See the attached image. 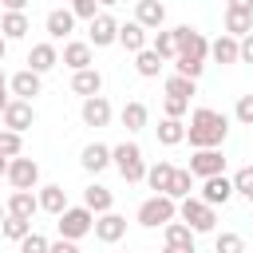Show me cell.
Masks as SVG:
<instances>
[{
  "mask_svg": "<svg viewBox=\"0 0 253 253\" xmlns=\"http://www.w3.org/2000/svg\"><path fill=\"white\" fill-rule=\"evenodd\" d=\"M206 206H225L229 198H233V182L225 178V174H213V178H202V194H198Z\"/></svg>",
  "mask_w": 253,
  "mask_h": 253,
  "instance_id": "8fae6325",
  "label": "cell"
},
{
  "mask_svg": "<svg viewBox=\"0 0 253 253\" xmlns=\"http://www.w3.org/2000/svg\"><path fill=\"white\" fill-rule=\"evenodd\" d=\"M225 134H229V119H225L221 111H213V107H198V111L190 115V123H186V142H190L194 150L221 146Z\"/></svg>",
  "mask_w": 253,
  "mask_h": 253,
  "instance_id": "6da1fadb",
  "label": "cell"
},
{
  "mask_svg": "<svg viewBox=\"0 0 253 253\" xmlns=\"http://www.w3.org/2000/svg\"><path fill=\"white\" fill-rule=\"evenodd\" d=\"M8 91H12L16 99H24V103H32V99H36V95L43 91V79H40L36 71H28V67H24V71H16V75L8 79Z\"/></svg>",
  "mask_w": 253,
  "mask_h": 253,
  "instance_id": "4fadbf2b",
  "label": "cell"
},
{
  "mask_svg": "<svg viewBox=\"0 0 253 253\" xmlns=\"http://www.w3.org/2000/svg\"><path fill=\"white\" fill-rule=\"evenodd\" d=\"M4 217H8V210H4V206H0V221H4Z\"/></svg>",
  "mask_w": 253,
  "mask_h": 253,
  "instance_id": "db71d44e",
  "label": "cell"
},
{
  "mask_svg": "<svg viewBox=\"0 0 253 253\" xmlns=\"http://www.w3.org/2000/svg\"><path fill=\"white\" fill-rule=\"evenodd\" d=\"M0 233H4L8 241H16V245H20V241L32 233V221H28V217H12V213H8V217L0 221Z\"/></svg>",
  "mask_w": 253,
  "mask_h": 253,
  "instance_id": "e575fe53",
  "label": "cell"
},
{
  "mask_svg": "<svg viewBox=\"0 0 253 253\" xmlns=\"http://www.w3.org/2000/svg\"><path fill=\"white\" fill-rule=\"evenodd\" d=\"M245 202H249V206H253V190H249V194H245Z\"/></svg>",
  "mask_w": 253,
  "mask_h": 253,
  "instance_id": "11a10c76",
  "label": "cell"
},
{
  "mask_svg": "<svg viewBox=\"0 0 253 253\" xmlns=\"http://www.w3.org/2000/svg\"><path fill=\"white\" fill-rule=\"evenodd\" d=\"M4 174H8V158L0 154V178H4Z\"/></svg>",
  "mask_w": 253,
  "mask_h": 253,
  "instance_id": "f907efd6",
  "label": "cell"
},
{
  "mask_svg": "<svg viewBox=\"0 0 253 253\" xmlns=\"http://www.w3.org/2000/svg\"><path fill=\"white\" fill-rule=\"evenodd\" d=\"M111 115H115V111H111L107 95H91V99H83V107H79V119H83L87 126H95V130H99V126H107V123H111Z\"/></svg>",
  "mask_w": 253,
  "mask_h": 253,
  "instance_id": "7c38bea8",
  "label": "cell"
},
{
  "mask_svg": "<svg viewBox=\"0 0 253 253\" xmlns=\"http://www.w3.org/2000/svg\"><path fill=\"white\" fill-rule=\"evenodd\" d=\"M99 4H107V8H111V4H119V0H99Z\"/></svg>",
  "mask_w": 253,
  "mask_h": 253,
  "instance_id": "f5cc1de1",
  "label": "cell"
},
{
  "mask_svg": "<svg viewBox=\"0 0 253 253\" xmlns=\"http://www.w3.org/2000/svg\"><path fill=\"white\" fill-rule=\"evenodd\" d=\"M233 119H237L241 126H253V95H241V99H237V107H233Z\"/></svg>",
  "mask_w": 253,
  "mask_h": 253,
  "instance_id": "b9f144b4",
  "label": "cell"
},
{
  "mask_svg": "<svg viewBox=\"0 0 253 253\" xmlns=\"http://www.w3.org/2000/svg\"><path fill=\"white\" fill-rule=\"evenodd\" d=\"M178 217V202L174 198H166V194H154V198H146L142 206H138V213H134V221L138 225H146V229H162L166 221H174Z\"/></svg>",
  "mask_w": 253,
  "mask_h": 253,
  "instance_id": "3957f363",
  "label": "cell"
},
{
  "mask_svg": "<svg viewBox=\"0 0 253 253\" xmlns=\"http://www.w3.org/2000/svg\"><path fill=\"white\" fill-rule=\"evenodd\" d=\"M237 63H253V32L237 40Z\"/></svg>",
  "mask_w": 253,
  "mask_h": 253,
  "instance_id": "7bdbcfd3",
  "label": "cell"
},
{
  "mask_svg": "<svg viewBox=\"0 0 253 253\" xmlns=\"http://www.w3.org/2000/svg\"><path fill=\"white\" fill-rule=\"evenodd\" d=\"M4 126L8 130H16V134H24V130H32V123H36V107L32 103H24V99H8V107H4Z\"/></svg>",
  "mask_w": 253,
  "mask_h": 253,
  "instance_id": "9c48e42d",
  "label": "cell"
},
{
  "mask_svg": "<svg viewBox=\"0 0 253 253\" xmlns=\"http://www.w3.org/2000/svg\"><path fill=\"white\" fill-rule=\"evenodd\" d=\"M28 32H32V24H28L24 12H4V16H0V36H4L8 43H12V40H24Z\"/></svg>",
  "mask_w": 253,
  "mask_h": 253,
  "instance_id": "cb8c5ba5",
  "label": "cell"
},
{
  "mask_svg": "<svg viewBox=\"0 0 253 253\" xmlns=\"http://www.w3.org/2000/svg\"><path fill=\"white\" fill-rule=\"evenodd\" d=\"M178 221H186L194 233H213V225H217V213H213V206H206L202 198H182L178 202Z\"/></svg>",
  "mask_w": 253,
  "mask_h": 253,
  "instance_id": "277c9868",
  "label": "cell"
},
{
  "mask_svg": "<svg viewBox=\"0 0 253 253\" xmlns=\"http://www.w3.org/2000/svg\"><path fill=\"white\" fill-rule=\"evenodd\" d=\"M134 71H138L142 79H154V75L162 71V59H158V51H150V47H142V51L134 55Z\"/></svg>",
  "mask_w": 253,
  "mask_h": 253,
  "instance_id": "d6a6232c",
  "label": "cell"
},
{
  "mask_svg": "<svg viewBox=\"0 0 253 253\" xmlns=\"http://www.w3.org/2000/svg\"><path fill=\"white\" fill-rule=\"evenodd\" d=\"M119 43L138 55L142 47H150V32H146L142 24H134V20H130V24H119Z\"/></svg>",
  "mask_w": 253,
  "mask_h": 253,
  "instance_id": "44dd1931",
  "label": "cell"
},
{
  "mask_svg": "<svg viewBox=\"0 0 253 253\" xmlns=\"http://www.w3.org/2000/svg\"><path fill=\"white\" fill-rule=\"evenodd\" d=\"M47 253H79V245H75V241H63V237H59V241H51V245H47Z\"/></svg>",
  "mask_w": 253,
  "mask_h": 253,
  "instance_id": "ee69618b",
  "label": "cell"
},
{
  "mask_svg": "<svg viewBox=\"0 0 253 253\" xmlns=\"http://www.w3.org/2000/svg\"><path fill=\"white\" fill-rule=\"evenodd\" d=\"M210 59H213V63H221V67H229V63H237V40L221 32V36H217V40L210 43Z\"/></svg>",
  "mask_w": 253,
  "mask_h": 253,
  "instance_id": "d4e9b609",
  "label": "cell"
},
{
  "mask_svg": "<svg viewBox=\"0 0 253 253\" xmlns=\"http://www.w3.org/2000/svg\"><path fill=\"white\" fill-rule=\"evenodd\" d=\"M79 166H83L87 174H103V170L111 166V146H107V142H87L83 154H79Z\"/></svg>",
  "mask_w": 253,
  "mask_h": 253,
  "instance_id": "2e32d148",
  "label": "cell"
},
{
  "mask_svg": "<svg viewBox=\"0 0 253 253\" xmlns=\"http://www.w3.org/2000/svg\"><path fill=\"white\" fill-rule=\"evenodd\" d=\"M229 12H245V16H253V0H229Z\"/></svg>",
  "mask_w": 253,
  "mask_h": 253,
  "instance_id": "f6af8a7d",
  "label": "cell"
},
{
  "mask_svg": "<svg viewBox=\"0 0 253 253\" xmlns=\"http://www.w3.org/2000/svg\"><path fill=\"white\" fill-rule=\"evenodd\" d=\"M71 91H75V95H83V99H91V95H99V91H103V75H99L95 67L71 71Z\"/></svg>",
  "mask_w": 253,
  "mask_h": 253,
  "instance_id": "7402d4cb",
  "label": "cell"
},
{
  "mask_svg": "<svg viewBox=\"0 0 253 253\" xmlns=\"http://www.w3.org/2000/svg\"><path fill=\"white\" fill-rule=\"evenodd\" d=\"M170 178H174V162H154V166H146V178L142 182H150L154 194H166L170 190Z\"/></svg>",
  "mask_w": 253,
  "mask_h": 253,
  "instance_id": "f1b7e54d",
  "label": "cell"
},
{
  "mask_svg": "<svg viewBox=\"0 0 253 253\" xmlns=\"http://www.w3.org/2000/svg\"><path fill=\"white\" fill-rule=\"evenodd\" d=\"M36 202H40V210H43V213H51V217H59V213L67 210V190H63L59 182H47V186H40V194H36Z\"/></svg>",
  "mask_w": 253,
  "mask_h": 253,
  "instance_id": "e0dca14e",
  "label": "cell"
},
{
  "mask_svg": "<svg viewBox=\"0 0 253 253\" xmlns=\"http://www.w3.org/2000/svg\"><path fill=\"white\" fill-rule=\"evenodd\" d=\"M190 194H194V174H190V170H182V166H174V178H170V190H166V198L182 202V198H190Z\"/></svg>",
  "mask_w": 253,
  "mask_h": 253,
  "instance_id": "4dcf8cb0",
  "label": "cell"
},
{
  "mask_svg": "<svg viewBox=\"0 0 253 253\" xmlns=\"http://www.w3.org/2000/svg\"><path fill=\"white\" fill-rule=\"evenodd\" d=\"M47 245H51V241H47L43 233H36V229H32V233L20 241V253H47Z\"/></svg>",
  "mask_w": 253,
  "mask_h": 253,
  "instance_id": "60d3db41",
  "label": "cell"
},
{
  "mask_svg": "<svg viewBox=\"0 0 253 253\" xmlns=\"http://www.w3.org/2000/svg\"><path fill=\"white\" fill-rule=\"evenodd\" d=\"M146 119H150V111H146V103H138V99H130V103L119 111V123H123L130 134H134V130H142V126H146Z\"/></svg>",
  "mask_w": 253,
  "mask_h": 253,
  "instance_id": "484cf974",
  "label": "cell"
},
{
  "mask_svg": "<svg viewBox=\"0 0 253 253\" xmlns=\"http://www.w3.org/2000/svg\"><path fill=\"white\" fill-rule=\"evenodd\" d=\"M111 166L123 174V182H142L146 178V158H142V146L138 142H119L111 146Z\"/></svg>",
  "mask_w": 253,
  "mask_h": 253,
  "instance_id": "7a4b0ae2",
  "label": "cell"
},
{
  "mask_svg": "<svg viewBox=\"0 0 253 253\" xmlns=\"http://www.w3.org/2000/svg\"><path fill=\"white\" fill-rule=\"evenodd\" d=\"M186 111H190V103H186V99H174V95H166V99H162V119H182Z\"/></svg>",
  "mask_w": 253,
  "mask_h": 253,
  "instance_id": "f35d334b",
  "label": "cell"
},
{
  "mask_svg": "<svg viewBox=\"0 0 253 253\" xmlns=\"http://www.w3.org/2000/svg\"><path fill=\"white\" fill-rule=\"evenodd\" d=\"M166 95H174V99H194L198 95V79H186V75H170L166 79Z\"/></svg>",
  "mask_w": 253,
  "mask_h": 253,
  "instance_id": "836d02e7",
  "label": "cell"
},
{
  "mask_svg": "<svg viewBox=\"0 0 253 253\" xmlns=\"http://www.w3.org/2000/svg\"><path fill=\"white\" fill-rule=\"evenodd\" d=\"M0 154H4V158H16V154H24V134H16V130L0 126Z\"/></svg>",
  "mask_w": 253,
  "mask_h": 253,
  "instance_id": "d590c367",
  "label": "cell"
},
{
  "mask_svg": "<svg viewBox=\"0 0 253 253\" xmlns=\"http://www.w3.org/2000/svg\"><path fill=\"white\" fill-rule=\"evenodd\" d=\"M154 134H158L162 146H178V142H186V123L182 119H162L154 126Z\"/></svg>",
  "mask_w": 253,
  "mask_h": 253,
  "instance_id": "83f0119b",
  "label": "cell"
},
{
  "mask_svg": "<svg viewBox=\"0 0 253 253\" xmlns=\"http://www.w3.org/2000/svg\"><path fill=\"white\" fill-rule=\"evenodd\" d=\"M249 32H253V16H245V12H229V8H225V36L241 40V36H249Z\"/></svg>",
  "mask_w": 253,
  "mask_h": 253,
  "instance_id": "1f68e13d",
  "label": "cell"
},
{
  "mask_svg": "<svg viewBox=\"0 0 253 253\" xmlns=\"http://www.w3.org/2000/svg\"><path fill=\"white\" fill-rule=\"evenodd\" d=\"M4 55H8V40L0 36V63H4Z\"/></svg>",
  "mask_w": 253,
  "mask_h": 253,
  "instance_id": "681fc988",
  "label": "cell"
},
{
  "mask_svg": "<svg viewBox=\"0 0 253 253\" xmlns=\"http://www.w3.org/2000/svg\"><path fill=\"white\" fill-rule=\"evenodd\" d=\"M4 178L12 182V190H36L40 186V162L16 154V158H8V174Z\"/></svg>",
  "mask_w": 253,
  "mask_h": 253,
  "instance_id": "8992f818",
  "label": "cell"
},
{
  "mask_svg": "<svg viewBox=\"0 0 253 253\" xmlns=\"http://www.w3.org/2000/svg\"><path fill=\"white\" fill-rule=\"evenodd\" d=\"M43 28H47L51 40H67V36L75 32V16H71V8H51L47 20H43Z\"/></svg>",
  "mask_w": 253,
  "mask_h": 253,
  "instance_id": "ffe728a7",
  "label": "cell"
},
{
  "mask_svg": "<svg viewBox=\"0 0 253 253\" xmlns=\"http://www.w3.org/2000/svg\"><path fill=\"white\" fill-rule=\"evenodd\" d=\"M186 170H190L194 178H213V174H225V154H221V146H210V150H194Z\"/></svg>",
  "mask_w": 253,
  "mask_h": 253,
  "instance_id": "52a82bcc",
  "label": "cell"
},
{
  "mask_svg": "<svg viewBox=\"0 0 253 253\" xmlns=\"http://www.w3.org/2000/svg\"><path fill=\"white\" fill-rule=\"evenodd\" d=\"M103 245H115V241H123L126 237V217L123 213H115V210H107V213H99L95 217V229H91Z\"/></svg>",
  "mask_w": 253,
  "mask_h": 253,
  "instance_id": "30bf717a",
  "label": "cell"
},
{
  "mask_svg": "<svg viewBox=\"0 0 253 253\" xmlns=\"http://www.w3.org/2000/svg\"><path fill=\"white\" fill-rule=\"evenodd\" d=\"M4 210L12 213V217H36V210H40V202H36V190H12L8 194V202H4Z\"/></svg>",
  "mask_w": 253,
  "mask_h": 253,
  "instance_id": "d6986e66",
  "label": "cell"
},
{
  "mask_svg": "<svg viewBox=\"0 0 253 253\" xmlns=\"http://www.w3.org/2000/svg\"><path fill=\"white\" fill-rule=\"evenodd\" d=\"M55 225H59V237H63V241H79V237H87V233L95 229V213H91L87 206H67V210L55 217Z\"/></svg>",
  "mask_w": 253,
  "mask_h": 253,
  "instance_id": "5b68a950",
  "label": "cell"
},
{
  "mask_svg": "<svg viewBox=\"0 0 253 253\" xmlns=\"http://www.w3.org/2000/svg\"><path fill=\"white\" fill-rule=\"evenodd\" d=\"M83 206L99 217V213H107V210H115V194L107 190V186H99V182H91L87 190H83Z\"/></svg>",
  "mask_w": 253,
  "mask_h": 253,
  "instance_id": "603a6c76",
  "label": "cell"
},
{
  "mask_svg": "<svg viewBox=\"0 0 253 253\" xmlns=\"http://www.w3.org/2000/svg\"><path fill=\"white\" fill-rule=\"evenodd\" d=\"M55 63H59V51H55L51 40H47V43H32V51H28V71L43 75V71H51Z\"/></svg>",
  "mask_w": 253,
  "mask_h": 253,
  "instance_id": "ac0fdd59",
  "label": "cell"
},
{
  "mask_svg": "<svg viewBox=\"0 0 253 253\" xmlns=\"http://www.w3.org/2000/svg\"><path fill=\"white\" fill-rule=\"evenodd\" d=\"M0 95H8V75H4V67H0Z\"/></svg>",
  "mask_w": 253,
  "mask_h": 253,
  "instance_id": "7dc6e473",
  "label": "cell"
},
{
  "mask_svg": "<svg viewBox=\"0 0 253 253\" xmlns=\"http://www.w3.org/2000/svg\"><path fill=\"white\" fill-rule=\"evenodd\" d=\"M162 253H194V249H178V245H166Z\"/></svg>",
  "mask_w": 253,
  "mask_h": 253,
  "instance_id": "c3c4849f",
  "label": "cell"
},
{
  "mask_svg": "<svg viewBox=\"0 0 253 253\" xmlns=\"http://www.w3.org/2000/svg\"><path fill=\"white\" fill-rule=\"evenodd\" d=\"M162 237H166V245H178V249H194V229L186 225V221H166L162 225Z\"/></svg>",
  "mask_w": 253,
  "mask_h": 253,
  "instance_id": "4316f807",
  "label": "cell"
},
{
  "mask_svg": "<svg viewBox=\"0 0 253 253\" xmlns=\"http://www.w3.org/2000/svg\"><path fill=\"white\" fill-rule=\"evenodd\" d=\"M4 4V12H24L28 8V0H0Z\"/></svg>",
  "mask_w": 253,
  "mask_h": 253,
  "instance_id": "bcb514c9",
  "label": "cell"
},
{
  "mask_svg": "<svg viewBox=\"0 0 253 253\" xmlns=\"http://www.w3.org/2000/svg\"><path fill=\"white\" fill-rule=\"evenodd\" d=\"M213 253H245V237L241 233H217L213 237Z\"/></svg>",
  "mask_w": 253,
  "mask_h": 253,
  "instance_id": "8d00e7d4",
  "label": "cell"
},
{
  "mask_svg": "<svg viewBox=\"0 0 253 253\" xmlns=\"http://www.w3.org/2000/svg\"><path fill=\"white\" fill-rule=\"evenodd\" d=\"M134 24H142L146 32H158L166 24V4L162 0H138L134 4Z\"/></svg>",
  "mask_w": 253,
  "mask_h": 253,
  "instance_id": "5bb4252c",
  "label": "cell"
},
{
  "mask_svg": "<svg viewBox=\"0 0 253 253\" xmlns=\"http://www.w3.org/2000/svg\"><path fill=\"white\" fill-rule=\"evenodd\" d=\"M150 51H158V59H178L174 28H158V32H154V40H150Z\"/></svg>",
  "mask_w": 253,
  "mask_h": 253,
  "instance_id": "f546056e",
  "label": "cell"
},
{
  "mask_svg": "<svg viewBox=\"0 0 253 253\" xmlns=\"http://www.w3.org/2000/svg\"><path fill=\"white\" fill-rule=\"evenodd\" d=\"M4 107H8V95H0V115H4Z\"/></svg>",
  "mask_w": 253,
  "mask_h": 253,
  "instance_id": "816d5d0a",
  "label": "cell"
},
{
  "mask_svg": "<svg viewBox=\"0 0 253 253\" xmlns=\"http://www.w3.org/2000/svg\"><path fill=\"white\" fill-rule=\"evenodd\" d=\"M59 63H63V67H71V71L95 67V63H91V43H87V40H67V43H63V55H59Z\"/></svg>",
  "mask_w": 253,
  "mask_h": 253,
  "instance_id": "9a60e30c",
  "label": "cell"
},
{
  "mask_svg": "<svg viewBox=\"0 0 253 253\" xmlns=\"http://www.w3.org/2000/svg\"><path fill=\"white\" fill-rule=\"evenodd\" d=\"M229 182H233V194H241V198H245V194L253 190V166H241Z\"/></svg>",
  "mask_w": 253,
  "mask_h": 253,
  "instance_id": "ab89813d",
  "label": "cell"
},
{
  "mask_svg": "<svg viewBox=\"0 0 253 253\" xmlns=\"http://www.w3.org/2000/svg\"><path fill=\"white\" fill-rule=\"evenodd\" d=\"M67 8H71V16H75V20H87V24L99 16V12H95V8H99V0H67Z\"/></svg>",
  "mask_w": 253,
  "mask_h": 253,
  "instance_id": "74e56055",
  "label": "cell"
},
{
  "mask_svg": "<svg viewBox=\"0 0 253 253\" xmlns=\"http://www.w3.org/2000/svg\"><path fill=\"white\" fill-rule=\"evenodd\" d=\"M87 43H91V47H111V43H119V20H115L111 12H99V16L87 24Z\"/></svg>",
  "mask_w": 253,
  "mask_h": 253,
  "instance_id": "ba28073f",
  "label": "cell"
}]
</instances>
